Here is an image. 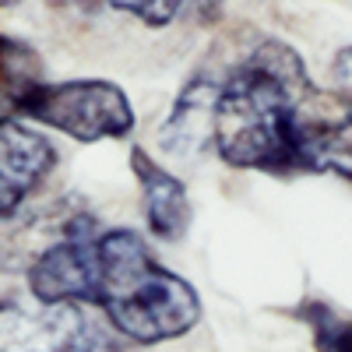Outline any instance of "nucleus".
Returning a JSON list of instances; mask_svg holds the SVG:
<instances>
[{
    "label": "nucleus",
    "mask_w": 352,
    "mask_h": 352,
    "mask_svg": "<svg viewBox=\"0 0 352 352\" xmlns=\"http://www.w3.org/2000/svg\"><path fill=\"white\" fill-rule=\"evenodd\" d=\"M208 144L232 169L352 184V99L314 85L289 43L257 39L215 74Z\"/></svg>",
    "instance_id": "obj_1"
},
{
    "label": "nucleus",
    "mask_w": 352,
    "mask_h": 352,
    "mask_svg": "<svg viewBox=\"0 0 352 352\" xmlns=\"http://www.w3.org/2000/svg\"><path fill=\"white\" fill-rule=\"evenodd\" d=\"M28 296L39 303L99 307L116 335L134 345L184 338L201 320L197 289L152 254L141 232L96 229L92 215L67 222L60 240L43 247L25 268Z\"/></svg>",
    "instance_id": "obj_2"
},
{
    "label": "nucleus",
    "mask_w": 352,
    "mask_h": 352,
    "mask_svg": "<svg viewBox=\"0 0 352 352\" xmlns=\"http://www.w3.org/2000/svg\"><path fill=\"white\" fill-rule=\"evenodd\" d=\"M18 120H32L53 127L81 144L116 141L138 127V113L131 96L116 81L106 78H71V81H32L21 92L8 96Z\"/></svg>",
    "instance_id": "obj_3"
},
{
    "label": "nucleus",
    "mask_w": 352,
    "mask_h": 352,
    "mask_svg": "<svg viewBox=\"0 0 352 352\" xmlns=\"http://www.w3.org/2000/svg\"><path fill=\"white\" fill-rule=\"evenodd\" d=\"M0 352H124L78 303H39L28 292L0 296Z\"/></svg>",
    "instance_id": "obj_4"
},
{
    "label": "nucleus",
    "mask_w": 352,
    "mask_h": 352,
    "mask_svg": "<svg viewBox=\"0 0 352 352\" xmlns=\"http://www.w3.org/2000/svg\"><path fill=\"white\" fill-rule=\"evenodd\" d=\"M56 144L18 116H0V222L14 219L53 176Z\"/></svg>",
    "instance_id": "obj_5"
},
{
    "label": "nucleus",
    "mask_w": 352,
    "mask_h": 352,
    "mask_svg": "<svg viewBox=\"0 0 352 352\" xmlns=\"http://www.w3.org/2000/svg\"><path fill=\"white\" fill-rule=\"evenodd\" d=\"M131 169L141 187V208H144L148 232L155 240H169V243L184 240L194 222V204H190L187 184L180 176H173L162 162H155L141 144L131 148Z\"/></svg>",
    "instance_id": "obj_6"
},
{
    "label": "nucleus",
    "mask_w": 352,
    "mask_h": 352,
    "mask_svg": "<svg viewBox=\"0 0 352 352\" xmlns=\"http://www.w3.org/2000/svg\"><path fill=\"white\" fill-rule=\"evenodd\" d=\"M300 317L307 320L317 352H352V317L320 300H307L300 307Z\"/></svg>",
    "instance_id": "obj_7"
},
{
    "label": "nucleus",
    "mask_w": 352,
    "mask_h": 352,
    "mask_svg": "<svg viewBox=\"0 0 352 352\" xmlns=\"http://www.w3.org/2000/svg\"><path fill=\"white\" fill-rule=\"evenodd\" d=\"M113 11H124V14H134L138 21L144 25H169L176 21V14L184 11V4H138V0H131V4H113Z\"/></svg>",
    "instance_id": "obj_8"
},
{
    "label": "nucleus",
    "mask_w": 352,
    "mask_h": 352,
    "mask_svg": "<svg viewBox=\"0 0 352 352\" xmlns=\"http://www.w3.org/2000/svg\"><path fill=\"white\" fill-rule=\"evenodd\" d=\"M335 78H338V85H342V96L352 99V50H342V53H338Z\"/></svg>",
    "instance_id": "obj_9"
},
{
    "label": "nucleus",
    "mask_w": 352,
    "mask_h": 352,
    "mask_svg": "<svg viewBox=\"0 0 352 352\" xmlns=\"http://www.w3.org/2000/svg\"><path fill=\"white\" fill-rule=\"evenodd\" d=\"M4 50H8V39H0V74H4Z\"/></svg>",
    "instance_id": "obj_10"
},
{
    "label": "nucleus",
    "mask_w": 352,
    "mask_h": 352,
    "mask_svg": "<svg viewBox=\"0 0 352 352\" xmlns=\"http://www.w3.org/2000/svg\"><path fill=\"white\" fill-rule=\"evenodd\" d=\"M8 254H11V250L4 247V236H0V264H4V261H8Z\"/></svg>",
    "instance_id": "obj_11"
}]
</instances>
